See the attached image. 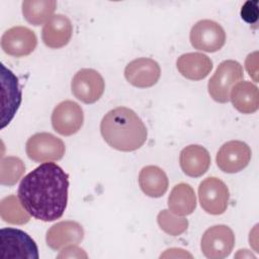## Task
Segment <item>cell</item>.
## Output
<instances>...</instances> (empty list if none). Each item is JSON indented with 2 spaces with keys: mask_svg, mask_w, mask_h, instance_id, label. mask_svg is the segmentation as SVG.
Wrapping results in <instances>:
<instances>
[{
  "mask_svg": "<svg viewBox=\"0 0 259 259\" xmlns=\"http://www.w3.org/2000/svg\"><path fill=\"white\" fill-rule=\"evenodd\" d=\"M69 175L57 164L47 162L24 176L17 195L34 219L54 222L63 217L68 203Z\"/></svg>",
  "mask_w": 259,
  "mask_h": 259,
  "instance_id": "cell-1",
  "label": "cell"
},
{
  "mask_svg": "<svg viewBox=\"0 0 259 259\" xmlns=\"http://www.w3.org/2000/svg\"><path fill=\"white\" fill-rule=\"evenodd\" d=\"M100 133L108 146L121 152L140 149L148 137L147 127L140 116L124 106L115 107L102 117Z\"/></svg>",
  "mask_w": 259,
  "mask_h": 259,
  "instance_id": "cell-2",
  "label": "cell"
},
{
  "mask_svg": "<svg viewBox=\"0 0 259 259\" xmlns=\"http://www.w3.org/2000/svg\"><path fill=\"white\" fill-rule=\"evenodd\" d=\"M1 259H38V249L32 238L22 230L4 228L0 231Z\"/></svg>",
  "mask_w": 259,
  "mask_h": 259,
  "instance_id": "cell-3",
  "label": "cell"
},
{
  "mask_svg": "<svg viewBox=\"0 0 259 259\" xmlns=\"http://www.w3.org/2000/svg\"><path fill=\"white\" fill-rule=\"evenodd\" d=\"M243 78V67L239 62L235 60L223 61L208 81L207 90L210 97L219 103L228 102L232 88Z\"/></svg>",
  "mask_w": 259,
  "mask_h": 259,
  "instance_id": "cell-4",
  "label": "cell"
},
{
  "mask_svg": "<svg viewBox=\"0 0 259 259\" xmlns=\"http://www.w3.org/2000/svg\"><path fill=\"white\" fill-rule=\"evenodd\" d=\"M65 151L64 142L50 133L34 134L25 144L27 157L36 163L61 160L65 155Z\"/></svg>",
  "mask_w": 259,
  "mask_h": 259,
  "instance_id": "cell-5",
  "label": "cell"
},
{
  "mask_svg": "<svg viewBox=\"0 0 259 259\" xmlns=\"http://www.w3.org/2000/svg\"><path fill=\"white\" fill-rule=\"evenodd\" d=\"M235 246V235L226 225H217L208 228L202 235L200 248L208 259H224L228 257Z\"/></svg>",
  "mask_w": 259,
  "mask_h": 259,
  "instance_id": "cell-6",
  "label": "cell"
},
{
  "mask_svg": "<svg viewBox=\"0 0 259 259\" xmlns=\"http://www.w3.org/2000/svg\"><path fill=\"white\" fill-rule=\"evenodd\" d=\"M230 198L226 183L217 177H207L198 186V199L202 209L213 215L224 213Z\"/></svg>",
  "mask_w": 259,
  "mask_h": 259,
  "instance_id": "cell-7",
  "label": "cell"
},
{
  "mask_svg": "<svg viewBox=\"0 0 259 259\" xmlns=\"http://www.w3.org/2000/svg\"><path fill=\"white\" fill-rule=\"evenodd\" d=\"M189 39L194 49L206 53H214L224 47L226 32L218 22L210 19H202L191 27Z\"/></svg>",
  "mask_w": 259,
  "mask_h": 259,
  "instance_id": "cell-8",
  "label": "cell"
},
{
  "mask_svg": "<svg viewBox=\"0 0 259 259\" xmlns=\"http://www.w3.org/2000/svg\"><path fill=\"white\" fill-rule=\"evenodd\" d=\"M105 89L103 77L94 69L79 70L71 82L73 95L83 103L92 104L100 99Z\"/></svg>",
  "mask_w": 259,
  "mask_h": 259,
  "instance_id": "cell-9",
  "label": "cell"
},
{
  "mask_svg": "<svg viewBox=\"0 0 259 259\" xmlns=\"http://www.w3.org/2000/svg\"><path fill=\"white\" fill-rule=\"evenodd\" d=\"M251 149L242 141H229L217 153L218 167L226 173H238L245 169L251 160Z\"/></svg>",
  "mask_w": 259,
  "mask_h": 259,
  "instance_id": "cell-10",
  "label": "cell"
},
{
  "mask_svg": "<svg viewBox=\"0 0 259 259\" xmlns=\"http://www.w3.org/2000/svg\"><path fill=\"white\" fill-rule=\"evenodd\" d=\"M53 128L62 136H72L80 131L84 121L82 107L75 101L60 102L52 113Z\"/></svg>",
  "mask_w": 259,
  "mask_h": 259,
  "instance_id": "cell-11",
  "label": "cell"
},
{
  "mask_svg": "<svg viewBox=\"0 0 259 259\" xmlns=\"http://www.w3.org/2000/svg\"><path fill=\"white\" fill-rule=\"evenodd\" d=\"M37 45L35 33L25 26H13L1 37V48L9 56L21 58L31 54Z\"/></svg>",
  "mask_w": 259,
  "mask_h": 259,
  "instance_id": "cell-12",
  "label": "cell"
},
{
  "mask_svg": "<svg viewBox=\"0 0 259 259\" xmlns=\"http://www.w3.org/2000/svg\"><path fill=\"white\" fill-rule=\"evenodd\" d=\"M159 64L151 58H138L130 62L124 69L126 81L138 88L154 86L160 79Z\"/></svg>",
  "mask_w": 259,
  "mask_h": 259,
  "instance_id": "cell-13",
  "label": "cell"
},
{
  "mask_svg": "<svg viewBox=\"0 0 259 259\" xmlns=\"http://www.w3.org/2000/svg\"><path fill=\"white\" fill-rule=\"evenodd\" d=\"M84 238L83 227L75 221H62L53 225L47 232V245L53 250H60L69 245H77Z\"/></svg>",
  "mask_w": 259,
  "mask_h": 259,
  "instance_id": "cell-14",
  "label": "cell"
},
{
  "mask_svg": "<svg viewBox=\"0 0 259 259\" xmlns=\"http://www.w3.org/2000/svg\"><path fill=\"white\" fill-rule=\"evenodd\" d=\"M73 34L71 20L63 14L53 15L44 25L41 38L50 49H61L67 46Z\"/></svg>",
  "mask_w": 259,
  "mask_h": 259,
  "instance_id": "cell-15",
  "label": "cell"
},
{
  "mask_svg": "<svg viewBox=\"0 0 259 259\" xmlns=\"http://www.w3.org/2000/svg\"><path fill=\"white\" fill-rule=\"evenodd\" d=\"M2 67V95H3V103H2V125L4 127L8 124L13 116L15 115L20 102H21V89L18 84L17 78L14 74L5 68L4 65Z\"/></svg>",
  "mask_w": 259,
  "mask_h": 259,
  "instance_id": "cell-16",
  "label": "cell"
},
{
  "mask_svg": "<svg viewBox=\"0 0 259 259\" xmlns=\"http://www.w3.org/2000/svg\"><path fill=\"white\" fill-rule=\"evenodd\" d=\"M179 164L184 174L189 177H200L210 166V155L200 145H189L182 149L179 155Z\"/></svg>",
  "mask_w": 259,
  "mask_h": 259,
  "instance_id": "cell-17",
  "label": "cell"
},
{
  "mask_svg": "<svg viewBox=\"0 0 259 259\" xmlns=\"http://www.w3.org/2000/svg\"><path fill=\"white\" fill-rule=\"evenodd\" d=\"M179 73L186 79L199 81L208 76L212 69V61L201 53H187L181 55L176 61Z\"/></svg>",
  "mask_w": 259,
  "mask_h": 259,
  "instance_id": "cell-18",
  "label": "cell"
},
{
  "mask_svg": "<svg viewBox=\"0 0 259 259\" xmlns=\"http://www.w3.org/2000/svg\"><path fill=\"white\" fill-rule=\"evenodd\" d=\"M230 100L233 106L241 113H254L259 107L258 88L249 81H240L232 88Z\"/></svg>",
  "mask_w": 259,
  "mask_h": 259,
  "instance_id": "cell-19",
  "label": "cell"
},
{
  "mask_svg": "<svg viewBox=\"0 0 259 259\" xmlns=\"http://www.w3.org/2000/svg\"><path fill=\"white\" fill-rule=\"evenodd\" d=\"M139 185L146 195L157 198L165 194L169 181L164 170L158 166L149 165L140 171Z\"/></svg>",
  "mask_w": 259,
  "mask_h": 259,
  "instance_id": "cell-20",
  "label": "cell"
},
{
  "mask_svg": "<svg viewBox=\"0 0 259 259\" xmlns=\"http://www.w3.org/2000/svg\"><path fill=\"white\" fill-rule=\"evenodd\" d=\"M168 207L177 215L191 214L196 207V196L193 188L187 183L176 184L169 194Z\"/></svg>",
  "mask_w": 259,
  "mask_h": 259,
  "instance_id": "cell-21",
  "label": "cell"
},
{
  "mask_svg": "<svg viewBox=\"0 0 259 259\" xmlns=\"http://www.w3.org/2000/svg\"><path fill=\"white\" fill-rule=\"evenodd\" d=\"M22 14L25 20L35 26L46 23L57 7L55 0H24L22 2Z\"/></svg>",
  "mask_w": 259,
  "mask_h": 259,
  "instance_id": "cell-22",
  "label": "cell"
},
{
  "mask_svg": "<svg viewBox=\"0 0 259 259\" xmlns=\"http://www.w3.org/2000/svg\"><path fill=\"white\" fill-rule=\"evenodd\" d=\"M1 219L12 225H24L29 222L30 214L22 206L19 198L15 195H8L0 202Z\"/></svg>",
  "mask_w": 259,
  "mask_h": 259,
  "instance_id": "cell-23",
  "label": "cell"
},
{
  "mask_svg": "<svg viewBox=\"0 0 259 259\" xmlns=\"http://www.w3.org/2000/svg\"><path fill=\"white\" fill-rule=\"evenodd\" d=\"M25 172V165L18 157L8 156L1 160L0 183L5 186H13Z\"/></svg>",
  "mask_w": 259,
  "mask_h": 259,
  "instance_id": "cell-24",
  "label": "cell"
},
{
  "mask_svg": "<svg viewBox=\"0 0 259 259\" xmlns=\"http://www.w3.org/2000/svg\"><path fill=\"white\" fill-rule=\"evenodd\" d=\"M157 222L160 229L170 236H179L188 228L187 219L177 215L168 209H163L158 213Z\"/></svg>",
  "mask_w": 259,
  "mask_h": 259,
  "instance_id": "cell-25",
  "label": "cell"
},
{
  "mask_svg": "<svg viewBox=\"0 0 259 259\" xmlns=\"http://www.w3.org/2000/svg\"><path fill=\"white\" fill-rule=\"evenodd\" d=\"M242 18L248 23H254L258 19V7L257 2L248 1L244 4L241 10Z\"/></svg>",
  "mask_w": 259,
  "mask_h": 259,
  "instance_id": "cell-26",
  "label": "cell"
},
{
  "mask_svg": "<svg viewBox=\"0 0 259 259\" xmlns=\"http://www.w3.org/2000/svg\"><path fill=\"white\" fill-rule=\"evenodd\" d=\"M59 258H64V257H68V258H87V254L84 252L83 249L77 247L76 245H69L66 246L65 249L62 250V253L58 256Z\"/></svg>",
  "mask_w": 259,
  "mask_h": 259,
  "instance_id": "cell-27",
  "label": "cell"
},
{
  "mask_svg": "<svg viewBox=\"0 0 259 259\" xmlns=\"http://www.w3.org/2000/svg\"><path fill=\"white\" fill-rule=\"evenodd\" d=\"M257 55L258 53L257 52H254L250 55H248L246 61H245V66H246V69L249 73V75L251 77H253L254 81L257 82Z\"/></svg>",
  "mask_w": 259,
  "mask_h": 259,
  "instance_id": "cell-28",
  "label": "cell"
}]
</instances>
